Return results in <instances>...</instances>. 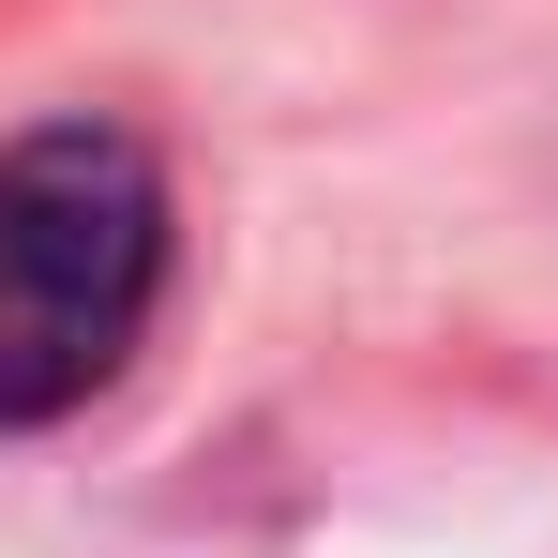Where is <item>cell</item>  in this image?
<instances>
[{
    "mask_svg": "<svg viewBox=\"0 0 558 558\" xmlns=\"http://www.w3.org/2000/svg\"><path fill=\"white\" fill-rule=\"evenodd\" d=\"M167 302V167L121 121L0 151V423H76Z\"/></svg>",
    "mask_w": 558,
    "mask_h": 558,
    "instance_id": "cell-1",
    "label": "cell"
}]
</instances>
